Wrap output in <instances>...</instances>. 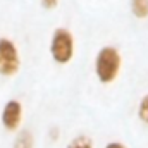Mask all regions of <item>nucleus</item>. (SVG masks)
Returning <instances> with one entry per match:
<instances>
[{
    "instance_id": "nucleus-6",
    "label": "nucleus",
    "mask_w": 148,
    "mask_h": 148,
    "mask_svg": "<svg viewBox=\"0 0 148 148\" xmlns=\"http://www.w3.org/2000/svg\"><path fill=\"white\" fill-rule=\"evenodd\" d=\"M131 10L138 19L148 17V0H131Z\"/></svg>"
},
{
    "instance_id": "nucleus-9",
    "label": "nucleus",
    "mask_w": 148,
    "mask_h": 148,
    "mask_svg": "<svg viewBox=\"0 0 148 148\" xmlns=\"http://www.w3.org/2000/svg\"><path fill=\"white\" fill-rule=\"evenodd\" d=\"M57 3H59V0H41V5L45 9H55Z\"/></svg>"
},
{
    "instance_id": "nucleus-3",
    "label": "nucleus",
    "mask_w": 148,
    "mask_h": 148,
    "mask_svg": "<svg viewBox=\"0 0 148 148\" xmlns=\"http://www.w3.org/2000/svg\"><path fill=\"white\" fill-rule=\"evenodd\" d=\"M21 67L17 47L9 38H0V76H16Z\"/></svg>"
},
{
    "instance_id": "nucleus-2",
    "label": "nucleus",
    "mask_w": 148,
    "mask_h": 148,
    "mask_svg": "<svg viewBox=\"0 0 148 148\" xmlns=\"http://www.w3.org/2000/svg\"><path fill=\"white\" fill-rule=\"evenodd\" d=\"M50 53L52 59L57 64H69L74 55V38L69 29L66 28H57L53 31L52 43H50Z\"/></svg>"
},
{
    "instance_id": "nucleus-7",
    "label": "nucleus",
    "mask_w": 148,
    "mask_h": 148,
    "mask_svg": "<svg viewBox=\"0 0 148 148\" xmlns=\"http://www.w3.org/2000/svg\"><path fill=\"white\" fill-rule=\"evenodd\" d=\"M66 148H93V141H91V138L81 134V136H76L74 140H71Z\"/></svg>"
},
{
    "instance_id": "nucleus-8",
    "label": "nucleus",
    "mask_w": 148,
    "mask_h": 148,
    "mask_svg": "<svg viewBox=\"0 0 148 148\" xmlns=\"http://www.w3.org/2000/svg\"><path fill=\"white\" fill-rule=\"evenodd\" d=\"M138 117L141 122L148 124V93L140 100V105H138Z\"/></svg>"
},
{
    "instance_id": "nucleus-10",
    "label": "nucleus",
    "mask_w": 148,
    "mask_h": 148,
    "mask_svg": "<svg viewBox=\"0 0 148 148\" xmlns=\"http://www.w3.org/2000/svg\"><path fill=\"white\" fill-rule=\"evenodd\" d=\"M105 148H127L124 143H121V141H110V143H107Z\"/></svg>"
},
{
    "instance_id": "nucleus-1",
    "label": "nucleus",
    "mask_w": 148,
    "mask_h": 148,
    "mask_svg": "<svg viewBox=\"0 0 148 148\" xmlns=\"http://www.w3.org/2000/svg\"><path fill=\"white\" fill-rule=\"evenodd\" d=\"M121 71V53L114 47H103L95 57V74L100 83L109 84L115 81Z\"/></svg>"
},
{
    "instance_id": "nucleus-4",
    "label": "nucleus",
    "mask_w": 148,
    "mask_h": 148,
    "mask_svg": "<svg viewBox=\"0 0 148 148\" xmlns=\"http://www.w3.org/2000/svg\"><path fill=\"white\" fill-rule=\"evenodd\" d=\"M2 126L7 131H17L23 122V105L17 100H9L2 109Z\"/></svg>"
},
{
    "instance_id": "nucleus-5",
    "label": "nucleus",
    "mask_w": 148,
    "mask_h": 148,
    "mask_svg": "<svg viewBox=\"0 0 148 148\" xmlns=\"http://www.w3.org/2000/svg\"><path fill=\"white\" fill-rule=\"evenodd\" d=\"M12 148H35V138H33V134L28 129L19 131V134L14 140Z\"/></svg>"
},
{
    "instance_id": "nucleus-11",
    "label": "nucleus",
    "mask_w": 148,
    "mask_h": 148,
    "mask_svg": "<svg viewBox=\"0 0 148 148\" xmlns=\"http://www.w3.org/2000/svg\"><path fill=\"white\" fill-rule=\"evenodd\" d=\"M57 136H59L57 127H52V131H50V138H52V141H55V140H57Z\"/></svg>"
}]
</instances>
